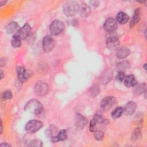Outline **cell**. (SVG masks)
Wrapping results in <instances>:
<instances>
[{"label": "cell", "instance_id": "cell-1", "mask_svg": "<svg viewBox=\"0 0 147 147\" xmlns=\"http://www.w3.org/2000/svg\"><path fill=\"white\" fill-rule=\"evenodd\" d=\"M25 110L32 114L38 115L41 113L43 110L42 105L37 99L29 100L25 106Z\"/></svg>", "mask_w": 147, "mask_h": 147}, {"label": "cell", "instance_id": "cell-2", "mask_svg": "<svg viewBox=\"0 0 147 147\" xmlns=\"http://www.w3.org/2000/svg\"><path fill=\"white\" fill-rule=\"evenodd\" d=\"M79 9V3L75 1H69L65 2L63 6V11L68 17L75 16Z\"/></svg>", "mask_w": 147, "mask_h": 147}, {"label": "cell", "instance_id": "cell-3", "mask_svg": "<svg viewBox=\"0 0 147 147\" xmlns=\"http://www.w3.org/2000/svg\"><path fill=\"white\" fill-rule=\"evenodd\" d=\"M65 25L60 20L53 21L49 26V31L52 35L56 36L60 34L64 29Z\"/></svg>", "mask_w": 147, "mask_h": 147}, {"label": "cell", "instance_id": "cell-4", "mask_svg": "<svg viewBox=\"0 0 147 147\" xmlns=\"http://www.w3.org/2000/svg\"><path fill=\"white\" fill-rule=\"evenodd\" d=\"M42 126V122L38 120H31L27 122L25 129L28 133L32 134L38 131Z\"/></svg>", "mask_w": 147, "mask_h": 147}, {"label": "cell", "instance_id": "cell-5", "mask_svg": "<svg viewBox=\"0 0 147 147\" xmlns=\"http://www.w3.org/2000/svg\"><path fill=\"white\" fill-rule=\"evenodd\" d=\"M115 102V98L112 96H109L103 98L100 102V108L103 111L110 110Z\"/></svg>", "mask_w": 147, "mask_h": 147}, {"label": "cell", "instance_id": "cell-6", "mask_svg": "<svg viewBox=\"0 0 147 147\" xmlns=\"http://www.w3.org/2000/svg\"><path fill=\"white\" fill-rule=\"evenodd\" d=\"M48 91V84L42 81H39L36 83L34 86V92L39 96H43L47 94Z\"/></svg>", "mask_w": 147, "mask_h": 147}, {"label": "cell", "instance_id": "cell-7", "mask_svg": "<svg viewBox=\"0 0 147 147\" xmlns=\"http://www.w3.org/2000/svg\"><path fill=\"white\" fill-rule=\"evenodd\" d=\"M55 47V41L53 38L49 36H45L42 40V48L45 52H51Z\"/></svg>", "mask_w": 147, "mask_h": 147}, {"label": "cell", "instance_id": "cell-8", "mask_svg": "<svg viewBox=\"0 0 147 147\" xmlns=\"http://www.w3.org/2000/svg\"><path fill=\"white\" fill-rule=\"evenodd\" d=\"M117 26L118 25L117 21L113 18H109L106 20L103 25V28L105 30L109 32H112L115 31L117 29Z\"/></svg>", "mask_w": 147, "mask_h": 147}, {"label": "cell", "instance_id": "cell-9", "mask_svg": "<svg viewBox=\"0 0 147 147\" xmlns=\"http://www.w3.org/2000/svg\"><path fill=\"white\" fill-rule=\"evenodd\" d=\"M87 118L80 113H76L75 116V125L80 128L83 129L87 124Z\"/></svg>", "mask_w": 147, "mask_h": 147}, {"label": "cell", "instance_id": "cell-10", "mask_svg": "<svg viewBox=\"0 0 147 147\" xmlns=\"http://www.w3.org/2000/svg\"><path fill=\"white\" fill-rule=\"evenodd\" d=\"M113 71L111 69H107L103 71L99 79V82L102 84H106L109 83L113 78Z\"/></svg>", "mask_w": 147, "mask_h": 147}, {"label": "cell", "instance_id": "cell-11", "mask_svg": "<svg viewBox=\"0 0 147 147\" xmlns=\"http://www.w3.org/2000/svg\"><path fill=\"white\" fill-rule=\"evenodd\" d=\"M30 30L31 28L29 25L28 24H25L21 28L19 29V30L16 34H17L21 40L25 39L29 36Z\"/></svg>", "mask_w": 147, "mask_h": 147}, {"label": "cell", "instance_id": "cell-12", "mask_svg": "<svg viewBox=\"0 0 147 147\" xmlns=\"http://www.w3.org/2000/svg\"><path fill=\"white\" fill-rule=\"evenodd\" d=\"M106 44L107 47L110 50H115L119 45V40L115 37H111L107 39Z\"/></svg>", "mask_w": 147, "mask_h": 147}, {"label": "cell", "instance_id": "cell-13", "mask_svg": "<svg viewBox=\"0 0 147 147\" xmlns=\"http://www.w3.org/2000/svg\"><path fill=\"white\" fill-rule=\"evenodd\" d=\"M137 107L136 104L132 101L127 102L123 108V113L126 115H132L136 111Z\"/></svg>", "mask_w": 147, "mask_h": 147}, {"label": "cell", "instance_id": "cell-14", "mask_svg": "<svg viewBox=\"0 0 147 147\" xmlns=\"http://www.w3.org/2000/svg\"><path fill=\"white\" fill-rule=\"evenodd\" d=\"M17 72L18 79L21 82H25L30 76V74L28 73L23 67H18L17 68Z\"/></svg>", "mask_w": 147, "mask_h": 147}, {"label": "cell", "instance_id": "cell-15", "mask_svg": "<svg viewBox=\"0 0 147 147\" xmlns=\"http://www.w3.org/2000/svg\"><path fill=\"white\" fill-rule=\"evenodd\" d=\"M79 12L82 17L86 18L90 15L91 12V8L86 3H82L80 5H79Z\"/></svg>", "mask_w": 147, "mask_h": 147}, {"label": "cell", "instance_id": "cell-16", "mask_svg": "<svg viewBox=\"0 0 147 147\" xmlns=\"http://www.w3.org/2000/svg\"><path fill=\"white\" fill-rule=\"evenodd\" d=\"M67 138V132L65 130H61L56 136L51 138V141L53 142L61 141L65 140Z\"/></svg>", "mask_w": 147, "mask_h": 147}, {"label": "cell", "instance_id": "cell-17", "mask_svg": "<svg viewBox=\"0 0 147 147\" xmlns=\"http://www.w3.org/2000/svg\"><path fill=\"white\" fill-rule=\"evenodd\" d=\"M123 82L127 87H134L137 84V82L133 75L125 76Z\"/></svg>", "mask_w": 147, "mask_h": 147}, {"label": "cell", "instance_id": "cell-18", "mask_svg": "<svg viewBox=\"0 0 147 147\" xmlns=\"http://www.w3.org/2000/svg\"><path fill=\"white\" fill-rule=\"evenodd\" d=\"M141 17V10L140 8L136 9L134 14L130 22V27L131 28H133L140 21Z\"/></svg>", "mask_w": 147, "mask_h": 147}, {"label": "cell", "instance_id": "cell-19", "mask_svg": "<svg viewBox=\"0 0 147 147\" xmlns=\"http://www.w3.org/2000/svg\"><path fill=\"white\" fill-rule=\"evenodd\" d=\"M20 29V28L19 27L18 24L16 22L13 21L10 22L7 25L6 30L7 33L9 34H13V33L16 34Z\"/></svg>", "mask_w": 147, "mask_h": 147}, {"label": "cell", "instance_id": "cell-20", "mask_svg": "<svg viewBox=\"0 0 147 147\" xmlns=\"http://www.w3.org/2000/svg\"><path fill=\"white\" fill-rule=\"evenodd\" d=\"M130 54V50L125 47H122L119 48L117 52V56L118 58L123 59L127 57Z\"/></svg>", "mask_w": 147, "mask_h": 147}, {"label": "cell", "instance_id": "cell-21", "mask_svg": "<svg viewBox=\"0 0 147 147\" xmlns=\"http://www.w3.org/2000/svg\"><path fill=\"white\" fill-rule=\"evenodd\" d=\"M129 16L126 14L125 13L123 12H119L116 17V20L117 21L121 24H126L128 20H129Z\"/></svg>", "mask_w": 147, "mask_h": 147}, {"label": "cell", "instance_id": "cell-22", "mask_svg": "<svg viewBox=\"0 0 147 147\" xmlns=\"http://www.w3.org/2000/svg\"><path fill=\"white\" fill-rule=\"evenodd\" d=\"M117 68L119 72H123L130 68V63L128 61H122L117 64Z\"/></svg>", "mask_w": 147, "mask_h": 147}, {"label": "cell", "instance_id": "cell-23", "mask_svg": "<svg viewBox=\"0 0 147 147\" xmlns=\"http://www.w3.org/2000/svg\"><path fill=\"white\" fill-rule=\"evenodd\" d=\"M21 38L17 35L14 34L13 38L11 40V45L14 48H18L21 46Z\"/></svg>", "mask_w": 147, "mask_h": 147}, {"label": "cell", "instance_id": "cell-24", "mask_svg": "<svg viewBox=\"0 0 147 147\" xmlns=\"http://www.w3.org/2000/svg\"><path fill=\"white\" fill-rule=\"evenodd\" d=\"M123 113V108L121 107H117L113 112L111 113V117L114 119H117L120 117Z\"/></svg>", "mask_w": 147, "mask_h": 147}, {"label": "cell", "instance_id": "cell-25", "mask_svg": "<svg viewBox=\"0 0 147 147\" xmlns=\"http://www.w3.org/2000/svg\"><path fill=\"white\" fill-rule=\"evenodd\" d=\"M99 91H100L99 87L98 85L95 84V85L92 86L90 88V89L89 90V93L91 97H95L99 94Z\"/></svg>", "mask_w": 147, "mask_h": 147}, {"label": "cell", "instance_id": "cell-26", "mask_svg": "<svg viewBox=\"0 0 147 147\" xmlns=\"http://www.w3.org/2000/svg\"><path fill=\"white\" fill-rule=\"evenodd\" d=\"M135 88L134 90V92L137 94H141L143 92L145 91V84H136L134 86Z\"/></svg>", "mask_w": 147, "mask_h": 147}, {"label": "cell", "instance_id": "cell-27", "mask_svg": "<svg viewBox=\"0 0 147 147\" xmlns=\"http://www.w3.org/2000/svg\"><path fill=\"white\" fill-rule=\"evenodd\" d=\"M57 133V128L55 126H51L50 127L48 128L46 131V134L48 137H50L51 138L56 136V133Z\"/></svg>", "mask_w": 147, "mask_h": 147}, {"label": "cell", "instance_id": "cell-28", "mask_svg": "<svg viewBox=\"0 0 147 147\" xmlns=\"http://www.w3.org/2000/svg\"><path fill=\"white\" fill-rule=\"evenodd\" d=\"M28 146H34V147H41L42 146V142L41 140L38 139L33 140L29 142V144L28 145Z\"/></svg>", "mask_w": 147, "mask_h": 147}, {"label": "cell", "instance_id": "cell-29", "mask_svg": "<svg viewBox=\"0 0 147 147\" xmlns=\"http://www.w3.org/2000/svg\"><path fill=\"white\" fill-rule=\"evenodd\" d=\"M93 119L95 121L96 123H99V124H103L106 121V120L103 118V117L102 115H101L100 114H95V115L94 116Z\"/></svg>", "mask_w": 147, "mask_h": 147}, {"label": "cell", "instance_id": "cell-30", "mask_svg": "<svg viewBox=\"0 0 147 147\" xmlns=\"http://www.w3.org/2000/svg\"><path fill=\"white\" fill-rule=\"evenodd\" d=\"M13 95L12 93L9 90H6L1 95V98L3 100H7V99H10L12 98Z\"/></svg>", "mask_w": 147, "mask_h": 147}, {"label": "cell", "instance_id": "cell-31", "mask_svg": "<svg viewBox=\"0 0 147 147\" xmlns=\"http://www.w3.org/2000/svg\"><path fill=\"white\" fill-rule=\"evenodd\" d=\"M140 133H141V131H140V129L139 128H136L134 131L132 133V136H131V140L132 141H136L137 140L140 135Z\"/></svg>", "mask_w": 147, "mask_h": 147}, {"label": "cell", "instance_id": "cell-32", "mask_svg": "<svg viewBox=\"0 0 147 147\" xmlns=\"http://www.w3.org/2000/svg\"><path fill=\"white\" fill-rule=\"evenodd\" d=\"M104 137V133L100 130H97L94 133V138L98 141H100Z\"/></svg>", "mask_w": 147, "mask_h": 147}, {"label": "cell", "instance_id": "cell-33", "mask_svg": "<svg viewBox=\"0 0 147 147\" xmlns=\"http://www.w3.org/2000/svg\"><path fill=\"white\" fill-rule=\"evenodd\" d=\"M125 77V75L123 72H118V74L116 76L115 79L118 82H122L123 81Z\"/></svg>", "mask_w": 147, "mask_h": 147}, {"label": "cell", "instance_id": "cell-34", "mask_svg": "<svg viewBox=\"0 0 147 147\" xmlns=\"http://www.w3.org/2000/svg\"><path fill=\"white\" fill-rule=\"evenodd\" d=\"M96 122L95 121L92 119L91 121H90V126H89V129H90V130L91 131V132H93L95 130V127H96Z\"/></svg>", "mask_w": 147, "mask_h": 147}, {"label": "cell", "instance_id": "cell-35", "mask_svg": "<svg viewBox=\"0 0 147 147\" xmlns=\"http://www.w3.org/2000/svg\"><path fill=\"white\" fill-rule=\"evenodd\" d=\"M0 146H10L11 145L10 144H9L6 143V142H3V143L0 144Z\"/></svg>", "mask_w": 147, "mask_h": 147}, {"label": "cell", "instance_id": "cell-36", "mask_svg": "<svg viewBox=\"0 0 147 147\" xmlns=\"http://www.w3.org/2000/svg\"><path fill=\"white\" fill-rule=\"evenodd\" d=\"M90 3L92 4V6H94L95 7L97 6L98 5V2H96V1H92V2H90Z\"/></svg>", "mask_w": 147, "mask_h": 147}, {"label": "cell", "instance_id": "cell-37", "mask_svg": "<svg viewBox=\"0 0 147 147\" xmlns=\"http://www.w3.org/2000/svg\"><path fill=\"white\" fill-rule=\"evenodd\" d=\"M7 1H0V3H1V5L2 6L3 5H5Z\"/></svg>", "mask_w": 147, "mask_h": 147}, {"label": "cell", "instance_id": "cell-38", "mask_svg": "<svg viewBox=\"0 0 147 147\" xmlns=\"http://www.w3.org/2000/svg\"><path fill=\"white\" fill-rule=\"evenodd\" d=\"M3 72H2V71H1V79H2V78H3Z\"/></svg>", "mask_w": 147, "mask_h": 147}, {"label": "cell", "instance_id": "cell-39", "mask_svg": "<svg viewBox=\"0 0 147 147\" xmlns=\"http://www.w3.org/2000/svg\"><path fill=\"white\" fill-rule=\"evenodd\" d=\"M143 67H144V68L145 70H146V63H145V64H144V65Z\"/></svg>", "mask_w": 147, "mask_h": 147}]
</instances>
